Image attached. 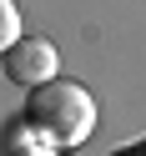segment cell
<instances>
[{"label":"cell","instance_id":"obj_4","mask_svg":"<svg viewBox=\"0 0 146 156\" xmlns=\"http://www.w3.org/2000/svg\"><path fill=\"white\" fill-rule=\"evenodd\" d=\"M20 156H55V146H45V141H41V146H30V151H20Z\"/></svg>","mask_w":146,"mask_h":156},{"label":"cell","instance_id":"obj_3","mask_svg":"<svg viewBox=\"0 0 146 156\" xmlns=\"http://www.w3.org/2000/svg\"><path fill=\"white\" fill-rule=\"evenodd\" d=\"M20 5H15V0H0V55L10 51L15 41H20Z\"/></svg>","mask_w":146,"mask_h":156},{"label":"cell","instance_id":"obj_2","mask_svg":"<svg viewBox=\"0 0 146 156\" xmlns=\"http://www.w3.org/2000/svg\"><path fill=\"white\" fill-rule=\"evenodd\" d=\"M0 61H5V76H10L15 86H25V91L55 81V71H61V51H55L45 35H20Z\"/></svg>","mask_w":146,"mask_h":156},{"label":"cell","instance_id":"obj_1","mask_svg":"<svg viewBox=\"0 0 146 156\" xmlns=\"http://www.w3.org/2000/svg\"><path fill=\"white\" fill-rule=\"evenodd\" d=\"M25 121L35 126L45 146L66 151V146H81L86 136L96 131V96L86 91L81 81H45L25 96Z\"/></svg>","mask_w":146,"mask_h":156}]
</instances>
